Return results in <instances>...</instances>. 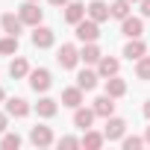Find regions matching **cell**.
Returning <instances> with one entry per match:
<instances>
[{
	"mask_svg": "<svg viewBox=\"0 0 150 150\" xmlns=\"http://www.w3.org/2000/svg\"><path fill=\"white\" fill-rule=\"evenodd\" d=\"M74 35H77V41H83V44L97 41V38H100V24H97V21H91V18L86 15L80 24H74Z\"/></svg>",
	"mask_w": 150,
	"mask_h": 150,
	"instance_id": "6da1fadb",
	"label": "cell"
},
{
	"mask_svg": "<svg viewBox=\"0 0 150 150\" xmlns=\"http://www.w3.org/2000/svg\"><path fill=\"white\" fill-rule=\"evenodd\" d=\"M56 62H59V68L62 71H74L83 59H80V50H77V44H62L59 50H56Z\"/></svg>",
	"mask_w": 150,
	"mask_h": 150,
	"instance_id": "7a4b0ae2",
	"label": "cell"
},
{
	"mask_svg": "<svg viewBox=\"0 0 150 150\" xmlns=\"http://www.w3.org/2000/svg\"><path fill=\"white\" fill-rule=\"evenodd\" d=\"M27 80H30V88H33L35 94H44V91L53 86V74H50L47 68H33Z\"/></svg>",
	"mask_w": 150,
	"mask_h": 150,
	"instance_id": "3957f363",
	"label": "cell"
},
{
	"mask_svg": "<svg viewBox=\"0 0 150 150\" xmlns=\"http://www.w3.org/2000/svg\"><path fill=\"white\" fill-rule=\"evenodd\" d=\"M18 15H21V21H24L27 27H38L41 18H44V12L38 9L35 0H27V3H21V6H18Z\"/></svg>",
	"mask_w": 150,
	"mask_h": 150,
	"instance_id": "277c9868",
	"label": "cell"
},
{
	"mask_svg": "<svg viewBox=\"0 0 150 150\" xmlns=\"http://www.w3.org/2000/svg\"><path fill=\"white\" fill-rule=\"evenodd\" d=\"M56 44V33L50 30V27H33V47L35 50H50Z\"/></svg>",
	"mask_w": 150,
	"mask_h": 150,
	"instance_id": "5b68a950",
	"label": "cell"
},
{
	"mask_svg": "<svg viewBox=\"0 0 150 150\" xmlns=\"http://www.w3.org/2000/svg\"><path fill=\"white\" fill-rule=\"evenodd\" d=\"M103 135H106V141H121L124 135H127V121L124 118H106V127H103Z\"/></svg>",
	"mask_w": 150,
	"mask_h": 150,
	"instance_id": "8992f818",
	"label": "cell"
},
{
	"mask_svg": "<svg viewBox=\"0 0 150 150\" xmlns=\"http://www.w3.org/2000/svg\"><path fill=\"white\" fill-rule=\"evenodd\" d=\"M24 21H21V15H15V12H3L0 15V30H3L6 35H21L24 33Z\"/></svg>",
	"mask_w": 150,
	"mask_h": 150,
	"instance_id": "52a82bcc",
	"label": "cell"
},
{
	"mask_svg": "<svg viewBox=\"0 0 150 150\" xmlns=\"http://www.w3.org/2000/svg\"><path fill=\"white\" fill-rule=\"evenodd\" d=\"M83 100H86V91H83L80 86H68V88H62V106L77 109V106H83Z\"/></svg>",
	"mask_w": 150,
	"mask_h": 150,
	"instance_id": "ba28073f",
	"label": "cell"
},
{
	"mask_svg": "<svg viewBox=\"0 0 150 150\" xmlns=\"http://www.w3.org/2000/svg\"><path fill=\"white\" fill-rule=\"evenodd\" d=\"M94 118H97V112L94 109H86V106H77L74 109V127L77 129H91V124H94Z\"/></svg>",
	"mask_w": 150,
	"mask_h": 150,
	"instance_id": "9c48e42d",
	"label": "cell"
},
{
	"mask_svg": "<svg viewBox=\"0 0 150 150\" xmlns=\"http://www.w3.org/2000/svg\"><path fill=\"white\" fill-rule=\"evenodd\" d=\"M86 12H88V18L97 21V24H103V21L112 18V9H109V3H103V0H91V3L86 6Z\"/></svg>",
	"mask_w": 150,
	"mask_h": 150,
	"instance_id": "30bf717a",
	"label": "cell"
},
{
	"mask_svg": "<svg viewBox=\"0 0 150 150\" xmlns=\"http://www.w3.org/2000/svg\"><path fill=\"white\" fill-rule=\"evenodd\" d=\"M91 109L97 112V118H112V115H115V97L103 91V94L91 103Z\"/></svg>",
	"mask_w": 150,
	"mask_h": 150,
	"instance_id": "8fae6325",
	"label": "cell"
},
{
	"mask_svg": "<svg viewBox=\"0 0 150 150\" xmlns=\"http://www.w3.org/2000/svg\"><path fill=\"white\" fill-rule=\"evenodd\" d=\"M30 141H33V147H50L56 138H53L50 127H33L30 129Z\"/></svg>",
	"mask_w": 150,
	"mask_h": 150,
	"instance_id": "7c38bea8",
	"label": "cell"
},
{
	"mask_svg": "<svg viewBox=\"0 0 150 150\" xmlns=\"http://www.w3.org/2000/svg\"><path fill=\"white\" fill-rule=\"evenodd\" d=\"M121 33H124L127 38H141V33H144V21L135 18V15H129V18L121 21Z\"/></svg>",
	"mask_w": 150,
	"mask_h": 150,
	"instance_id": "4fadbf2b",
	"label": "cell"
},
{
	"mask_svg": "<svg viewBox=\"0 0 150 150\" xmlns=\"http://www.w3.org/2000/svg\"><path fill=\"white\" fill-rule=\"evenodd\" d=\"M97 83H100V74H97V71H91V68H83V71L77 74V86H80L83 91H94V88H97Z\"/></svg>",
	"mask_w": 150,
	"mask_h": 150,
	"instance_id": "5bb4252c",
	"label": "cell"
},
{
	"mask_svg": "<svg viewBox=\"0 0 150 150\" xmlns=\"http://www.w3.org/2000/svg\"><path fill=\"white\" fill-rule=\"evenodd\" d=\"M118 71H121V62H118L115 56H100V62H97V74H100V80L115 77Z\"/></svg>",
	"mask_w": 150,
	"mask_h": 150,
	"instance_id": "9a60e30c",
	"label": "cell"
},
{
	"mask_svg": "<svg viewBox=\"0 0 150 150\" xmlns=\"http://www.w3.org/2000/svg\"><path fill=\"white\" fill-rule=\"evenodd\" d=\"M124 56H127L129 62H138L141 56H147V44H144L141 38H129V41L124 44Z\"/></svg>",
	"mask_w": 150,
	"mask_h": 150,
	"instance_id": "2e32d148",
	"label": "cell"
},
{
	"mask_svg": "<svg viewBox=\"0 0 150 150\" xmlns=\"http://www.w3.org/2000/svg\"><path fill=\"white\" fill-rule=\"evenodd\" d=\"M6 112H9V118H27L33 109H30V103L24 97H9L6 100Z\"/></svg>",
	"mask_w": 150,
	"mask_h": 150,
	"instance_id": "e0dca14e",
	"label": "cell"
},
{
	"mask_svg": "<svg viewBox=\"0 0 150 150\" xmlns=\"http://www.w3.org/2000/svg\"><path fill=\"white\" fill-rule=\"evenodd\" d=\"M30 71H33V68H30V62H27L24 56H15V59L9 62V77H12V80H27Z\"/></svg>",
	"mask_w": 150,
	"mask_h": 150,
	"instance_id": "ac0fdd59",
	"label": "cell"
},
{
	"mask_svg": "<svg viewBox=\"0 0 150 150\" xmlns=\"http://www.w3.org/2000/svg\"><path fill=\"white\" fill-rule=\"evenodd\" d=\"M86 15H88L86 12V3H80V0H71V3L65 6V21L68 24H80Z\"/></svg>",
	"mask_w": 150,
	"mask_h": 150,
	"instance_id": "d6986e66",
	"label": "cell"
},
{
	"mask_svg": "<svg viewBox=\"0 0 150 150\" xmlns=\"http://www.w3.org/2000/svg\"><path fill=\"white\" fill-rule=\"evenodd\" d=\"M56 112H59V100H53V97H38V103H35V115H38V118H56Z\"/></svg>",
	"mask_w": 150,
	"mask_h": 150,
	"instance_id": "ffe728a7",
	"label": "cell"
},
{
	"mask_svg": "<svg viewBox=\"0 0 150 150\" xmlns=\"http://www.w3.org/2000/svg\"><path fill=\"white\" fill-rule=\"evenodd\" d=\"M106 94H112L115 100L124 97V94H127V80L118 77V74H115V77H109V80H106Z\"/></svg>",
	"mask_w": 150,
	"mask_h": 150,
	"instance_id": "44dd1931",
	"label": "cell"
},
{
	"mask_svg": "<svg viewBox=\"0 0 150 150\" xmlns=\"http://www.w3.org/2000/svg\"><path fill=\"white\" fill-rule=\"evenodd\" d=\"M100 47H97V41H88V44H83V50H80V59L86 62V65H97L100 62Z\"/></svg>",
	"mask_w": 150,
	"mask_h": 150,
	"instance_id": "7402d4cb",
	"label": "cell"
},
{
	"mask_svg": "<svg viewBox=\"0 0 150 150\" xmlns=\"http://www.w3.org/2000/svg\"><path fill=\"white\" fill-rule=\"evenodd\" d=\"M103 144H106V135H103V132L86 129V135H83V147H86V150H100Z\"/></svg>",
	"mask_w": 150,
	"mask_h": 150,
	"instance_id": "603a6c76",
	"label": "cell"
},
{
	"mask_svg": "<svg viewBox=\"0 0 150 150\" xmlns=\"http://www.w3.org/2000/svg\"><path fill=\"white\" fill-rule=\"evenodd\" d=\"M109 9H112V18L124 21V18H129V12H132V3H129V0H115V3H109Z\"/></svg>",
	"mask_w": 150,
	"mask_h": 150,
	"instance_id": "cb8c5ba5",
	"label": "cell"
},
{
	"mask_svg": "<svg viewBox=\"0 0 150 150\" xmlns=\"http://www.w3.org/2000/svg\"><path fill=\"white\" fill-rule=\"evenodd\" d=\"M18 35H3L0 38V56H15L18 53Z\"/></svg>",
	"mask_w": 150,
	"mask_h": 150,
	"instance_id": "d4e9b609",
	"label": "cell"
},
{
	"mask_svg": "<svg viewBox=\"0 0 150 150\" xmlns=\"http://www.w3.org/2000/svg\"><path fill=\"white\" fill-rule=\"evenodd\" d=\"M135 77L144 80V83H150V56H141L135 62Z\"/></svg>",
	"mask_w": 150,
	"mask_h": 150,
	"instance_id": "484cf974",
	"label": "cell"
},
{
	"mask_svg": "<svg viewBox=\"0 0 150 150\" xmlns=\"http://www.w3.org/2000/svg\"><path fill=\"white\" fill-rule=\"evenodd\" d=\"M0 147L3 150H18L21 147V135L18 132H3L0 135Z\"/></svg>",
	"mask_w": 150,
	"mask_h": 150,
	"instance_id": "4316f807",
	"label": "cell"
},
{
	"mask_svg": "<svg viewBox=\"0 0 150 150\" xmlns=\"http://www.w3.org/2000/svg\"><path fill=\"white\" fill-rule=\"evenodd\" d=\"M144 144H147V141H144L141 135H124V138H121V147H124V150H141Z\"/></svg>",
	"mask_w": 150,
	"mask_h": 150,
	"instance_id": "83f0119b",
	"label": "cell"
},
{
	"mask_svg": "<svg viewBox=\"0 0 150 150\" xmlns=\"http://www.w3.org/2000/svg\"><path fill=\"white\" fill-rule=\"evenodd\" d=\"M59 147H68V150H74V147H83V138H74V135H62V138H59Z\"/></svg>",
	"mask_w": 150,
	"mask_h": 150,
	"instance_id": "f1b7e54d",
	"label": "cell"
},
{
	"mask_svg": "<svg viewBox=\"0 0 150 150\" xmlns=\"http://www.w3.org/2000/svg\"><path fill=\"white\" fill-rule=\"evenodd\" d=\"M6 127H9V112H0V135L6 132Z\"/></svg>",
	"mask_w": 150,
	"mask_h": 150,
	"instance_id": "f546056e",
	"label": "cell"
},
{
	"mask_svg": "<svg viewBox=\"0 0 150 150\" xmlns=\"http://www.w3.org/2000/svg\"><path fill=\"white\" fill-rule=\"evenodd\" d=\"M138 6H141V15H144V18H150V0H141Z\"/></svg>",
	"mask_w": 150,
	"mask_h": 150,
	"instance_id": "4dcf8cb0",
	"label": "cell"
},
{
	"mask_svg": "<svg viewBox=\"0 0 150 150\" xmlns=\"http://www.w3.org/2000/svg\"><path fill=\"white\" fill-rule=\"evenodd\" d=\"M141 112H144V118H147V121H150V97H147V100H144V106H141Z\"/></svg>",
	"mask_w": 150,
	"mask_h": 150,
	"instance_id": "1f68e13d",
	"label": "cell"
},
{
	"mask_svg": "<svg viewBox=\"0 0 150 150\" xmlns=\"http://www.w3.org/2000/svg\"><path fill=\"white\" fill-rule=\"evenodd\" d=\"M50 3H53V6H68L71 0H50Z\"/></svg>",
	"mask_w": 150,
	"mask_h": 150,
	"instance_id": "d6a6232c",
	"label": "cell"
},
{
	"mask_svg": "<svg viewBox=\"0 0 150 150\" xmlns=\"http://www.w3.org/2000/svg\"><path fill=\"white\" fill-rule=\"evenodd\" d=\"M144 141H147V144H150V127H147V129H144Z\"/></svg>",
	"mask_w": 150,
	"mask_h": 150,
	"instance_id": "836d02e7",
	"label": "cell"
},
{
	"mask_svg": "<svg viewBox=\"0 0 150 150\" xmlns=\"http://www.w3.org/2000/svg\"><path fill=\"white\" fill-rule=\"evenodd\" d=\"M6 100V91H3V86H0V103H3Z\"/></svg>",
	"mask_w": 150,
	"mask_h": 150,
	"instance_id": "e575fe53",
	"label": "cell"
},
{
	"mask_svg": "<svg viewBox=\"0 0 150 150\" xmlns=\"http://www.w3.org/2000/svg\"><path fill=\"white\" fill-rule=\"evenodd\" d=\"M129 3H141V0H129Z\"/></svg>",
	"mask_w": 150,
	"mask_h": 150,
	"instance_id": "d590c367",
	"label": "cell"
},
{
	"mask_svg": "<svg viewBox=\"0 0 150 150\" xmlns=\"http://www.w3.org/2000/svg\"><path fill=\"white\" fill-rule=\"evenodd\" d=\"M35 3H38V0H35Z\"/></svg>",
	"mask_w": 150,
	"mask_h": 150,
	"instance_id": "8d00e7d4",
	"label": "cell"
}]
</instances>
